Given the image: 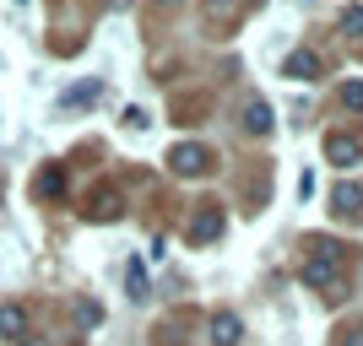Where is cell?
I'll return each mask as SVG.
<instances>
[{"instance_id":"6da1fadb","label":"cell","mask_w":363,"mask_h":346,"mask_svg":"<svg viewBox=\"0 0 363 346\" xmlns=\"http://www.w3.org/2000/svg\"><path fill=\"white\" fill-rule=\"evenodd\" d=\"M168 163H174V173H179V179H201V173L212 168V151L196 146V141H184V146L168 151Z\"/></svg>"},{"instance_id":"7a4b0ae2","label":"cell","mask_w":363,"mask_h":346,"mask_svg":"<svg viewBox=\"0 0 363 346\" xmlns=\"http://www.w3.org/2000/svg\"><path fill=\"white\" fill-rule=\"evenodd\" d=\"M325 157H331V163H358L363 157V130H336V136H325Z\"/></svg>"},{"instance_id":"3957f363","label":"cell","mask_w":363,"mask_h":346,"mask_svg":"<svg viewBox=\"0 0 363 346\" xmlns=\"http://www.w3.org/2000/svg\"><path fill=\"white\" fill-rule=\"evenodd\" d=\"M298 282L303 287H331L336 282V255H309L298 265Z\"/></svg>"},{"instance_id":"277c9868","label":"cell","mask_w":363,"mask_h":346,"mask_svg":"<svg viewBox=\"0 0 363 346\" xmlns=\"http://www.w3.org/2000/svg\"><path fill=\"white\" fill-rule=\"evenodd\" d=\"M190 238H196V243L223 238V211H217V206H201L196 217H190Z\"/></svg>"},{"instance_id":"5b68a950","label":"cell","mask_w":363,"mask_h":346,"mask_svg":"<svg viewBox=\"0 0 363 346\" xmlns=\"http://www.w3.org/2000/svg\"><path fill=\"white\" fill-rule=\"evenodd\" d=\"M282 76H288V81H315L320 76V54L315 49H293L288 65H282Z\"/></svg>"},{"instance_id":"8992f818","label":"cell","mask_w":363,"mask_h":346,"mask_svg":"<svg viewBox=\"0 0 363 346\" xmlns=\"http://www.w3.org/2000/svg\"><path fill=\"white\" fill-rule=\"evenodd\" d=\"M0 335H6V341H22V335H28V308H22V303H0Z\"/></svg>"},{"instance_id":"52a82bcc","label":"cell","mask_w":363,"mask_h":346,"mask_svg":"<svg viewBox=\"0 0 363 346\" xmlns=\"http://www.w3.org/2000/svg\"><path fill=\"white\" fill-rule=\"evenodd\" d=\"M272 103H266V98H250V103H244V130H255V136H272Z\"/></svg>"},{"instance_id":"ba28073f","label":"cell","mask_w":363,"mask_h":346,"mask_svg":"<svg viewBox=\"0 0 363 346\" xmlns=\"http://www.w3.org/2000/svg\"><path fill=\"white\" fill-rule=\"evenodd\" d=\"M331 211H336V217H363V190H358V184H336Z\"/></svg>"},{"instance_id":"9c48e42d","label":"cell","mask_w":363,"mask_h":346,"mask_svg":"<svg viewBox=\"0 0 363 346\" xmlns=\"http://www.w3.org/2000/svg\"><path fill=\"white\" fill-rule=\"evenodd\" d=\"M239 335H244L239 314H212V346H239Z\"/></svg>"},{"instance_id":"30bf717a","label":"cell","mask_w":363,"mask_h":346,"mask_svg":"<svg viewBox=\"0 0 363 346\" xmlns=\"http://www.w3.org/2000/svg\"><path fill=\"white\" fill-rule=\"evenodd\" d=\"M87 217L92 222H114V217H120V195H114V190H98L92 206H87Z\"/></svg>"},{"instance_id":"8fae6325","label":"cell","mask_w":363,"mask_h":346,"mask_svg":"<svg viewBox=\"0 0 363 346\" xmlns=\"http://www.w3.org/2000/svg\"><path fill=\"white\" fill-rule=\"evenodd\" d=\"M33 190H38V195H44V200H60V195H65V173H60V168H44Z\"/></svg>"},{"instance_id":"7c38bea8","label":"cell","mask_w":363,"mask_h":346,"mask_svg":"<svg viewBox=\"0 0 363 346\" xmlns=\"http://www.w3.org/2000/svg\"><path fill=\"white\" fill-rule=\"evenodd\" d=\"M98 92H104V81H76L65 92V103H98Z\"/></svg>"},{"instance_id":"4fadbf2b","label":"cell","mask_w":363,"mask_h":346,"mask_svg":"<svg viewBox=\"0 0 363 346\" xmlns=\"http://www.w3.org/2000/svg\"><path fill=\"white\" fill-rule=\"evenodd\" d=\"M125 282H130V298H147V271L141 265H125Z\"/></svg>"},{"instance_id":"5bb4252c","label":"cell","mask_w":363,"mask_h":346,"mask_svg":"<svg viewBox=\"0 0 363 346\" xmlns=\"http://www.w3.org/2000/svg\"><path fill=\"white\" fill-rule=\"evenodd\" d=\"M342 103H347L352 114H363V81H347V87H342Z\"/></svg>"},{"instance_id":"9a60e30c","label":"cell","mask_w":363,"mask_h":346,"mask_svg":"<svg viewBox=\"0 0 363 346\" xmlns=\"http://www.w3.org/2000/svg\"><path fill=\"white\" fill-rule=\"evenodd\" d=\"M342 33H363V6H347V11H342Z\"/></svg>"},{"instance_id":"2e32d148","label":"cell","mask_w":363,"mask_h":346,"mask_svg":"<svg viewBox=\"0 0 363 346\" xmlns=\"http://www.w3.org/2000/svg\"><path fill=\"white\" fill-rule=\"evenodd\" d=\"M125 125H130V130H147L152 120H147V108H125Z\"/></svg>"},{"instance_id":"e0dca14e","label":"cell","mask_w":363,"mask_h":346,"mask_svg":"<svg viewBox=\"0 0 363 346\" xmlns=\"http://www.w3.org/2000/svg\"><path fill=\"white\" fill-rule=\"evenodd\" d=\"M352 346H363V330H358V335H352Z\"/></svg>"},{"instance_id":"ac0fdd59","label":"cell","mask_w":363,"mask_h":346,"mask_svg":"<svg viewBox=\"0 0 363 346\" xmlns=\"http://www.w3.org/2000/svg\"><path fill=\"white\" fill-rule=\"evenodd\" d=\"M16 6H22V0H16Z\"/></svg>"}]
</instances>
